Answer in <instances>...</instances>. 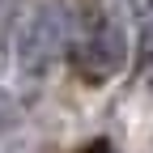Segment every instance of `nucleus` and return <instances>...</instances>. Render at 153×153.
Returning <instances> with one entry per match:
<instances>
[{
	"label": "nucleus",
	"instance_id": "f03ea898",
	"mask_svg": "<svg viewBox=\"0 0 153 153\" xmlns=\"http://www.w3.org/2000/svg\"><path fill=\"white\" fill-rule=\"evenodd\" d=\"M72 64L81 68L89 81H106V76H115V72L128 64L123 30H119V26H102V30H94L89 38H81V43L72 47Z\"/></svg>",
	"mask_w": 153,
	"mask_h": 153
},
{
	"label": "nucleus",
	"instance_id": "f257e3e1",
	"mask_svg": "<svg viewBox=\"0 0 153 153\" xmlns=\"http://www.w3.org/2000/svg\"><path fill=\"white\" fill-rule=\"evenodd\" d=\"M64 47V22L55 9H38L26 30H22V43H17V64H22V72L30 76H43L51 68V60L60 55Z\"/></svg>",
	"mask_w": 153,
	"mask_h": 153
},
{
	"label": "nucleus",
	"instance_id": "7ed1b4c3",
	"mask_svg": "<svg viewBox=\"0 0 153 153\" xmlns=\"http://www.w3.org/2000/svg\"><path fill=\"white\" fill-rule=\"evenodd\" d=\"M76 153H111V145H106V140H89L85 149H76Z\"/></svg>",
	"mask_w": 153,
	"mask_h": 153
},
{
	"label": "nucleus",
	"instance_id": "20e7f679",
	"mask_svg": "<svg viewBox=\"0 0 153 153\" xmlns=\"http://www.w3.org/2000/svg\"><path fill=\"white\" fill-rule=\"evenodd\" d=\"M149 85H153V76H149Z\"/></svg>",
	"mask_w": 153,
	"mask_h": 153
}]
</instances>
